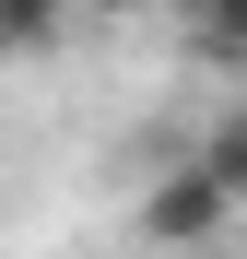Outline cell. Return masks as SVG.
I'll return each mask as SVG.
<instances>
[{"instance_id":"7a4b0ae2","label":"cell","mask_w":247,"mask_h":259,"mask_svg":"<svg viewBox=\"0 0 247 259\" xmlns=\"http://www.w3.org/2000/svg\"><path fill=\"white\" fill-rule=\"evenodd\" d=\"M82 24V0H0V59H47Z\"/></svg>"},{"instance_id":"3957f363","label":"cell","mask_w":247,"mask_h":259,"mask_svg":"<svg viewBox=\"0 0 247 259\" xmlns=\"http://www.w3.org/2000/svg\"><path fill=\"white\" fill-rule=\"evenodd\" d=\"M188 35L200 59H247V0H188Z\"/></svg>"},{"instance_id":"6da1fadb","label":"cell","mask_w":247,"mask_h":259,"mask_svg":"<svg viewBox=\"0 0 247 259\" xmlns=\"http://www.w3.org/2000/svg\"><path fill=\"white\" fill-rule=\"evenodd\" d=\"M235 212H247V200L188 153V165H165V177L141 189L130 224H141V247H165V259H200V247H224V236H235Z\"/></svg>"},{"instance_id":"277c9868","label":"cell","mask_w":247,"mask_h":259,"mask_svg":"<svg viewBox=\"0 0 247 259\" xmlns=\"http://www.w3.org/2000/svg\"><path fill=\"white\" fill-rule=\"evenodd\" d=\"M200 165H212V177H224V189L247 200V106H235V118L212 130V142H200Z\"/></svg>"},{"instance_id":"5b68a950","label":"cell","mask_w":247,"mask_h":259,"mask_svg":"<svg viewBox=\"0 0 247 259\" xmlns=\"http://www.w3.org/2000/svg\"><path fill=\"white\" fill-rule=\"evenodd\" d=\"M94 24H130V12H165V0H82Z\"/></svg>"}]
</instances>
